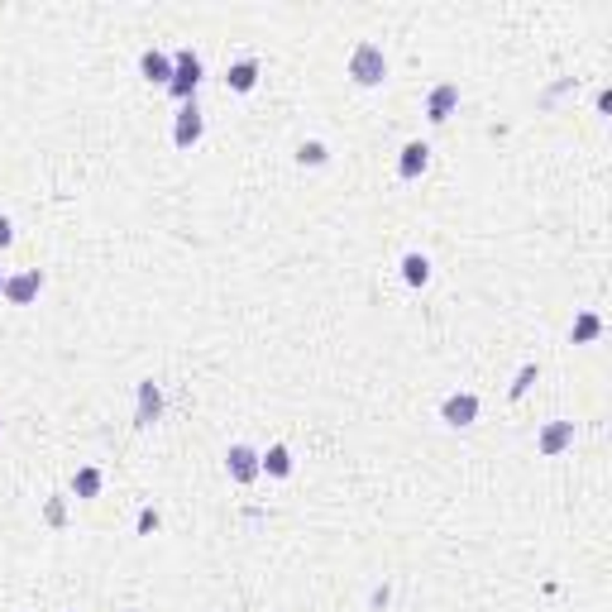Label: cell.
<instances>
[{
  "label": "cell",
  "mask_w": 612,
  "mask_h": 612,
  "mask_svg": "<svg viewBox=\"0 0 612 612\" xmlns=\"http://www.w3.org/2000/svg\"><path fill=\"white\" fill-rule=\"evenodd\" d=\"M536 378H540V368H536V364H521V368H517V378H512V387H507V397H526Z\"/></svg>",
  "instance_id": "18"
},
{
  "label": "cell",
  "mask_w": 612,
  "mask_h": 612,
  "mask_svg": "<svg viewBox=\"0 0 612 612\" xmlns=\"http://www.w3.org/2000/svg\"><path fill=\"white\" fill-rule=\"evenodd\" d=\"M225 87H230V91H253V87H259V58H240V62H230Z\"/></svg>",
  "instance_id": "12"
},
{
  "label": "cell",
  "mask_w": 612,
  "mask_h": 612,
  "mask_svg": "<svg viewBox=\"0 0 612 612\" xmlns=\"http://www.w3.org/2000/svg\"><path fill=\"white\" fill-rule=\"evenodd\" d=\"M569 445H574V421H550V426L536 435V450L546 459H555L559 450H569Z\"/></svg>",
  "instance_id": "10"
},
{
  "label": "cell",
  "mask_w": 612,
  "mask_h": 612,
  "mask_svg": "<svg viewBox=\"0 0 612 612\" xmlns=\"http://www.w3.org/2000/svg\"><path fill=\"white\" fill-rule=\"evenodd\" d=\"M402 282L406 287H426L431 282V259H426V253H402Z\"/></svg>",
  "instance_id": "14"
},
{
  "label": "cell",
  "mask_w": 612,
  "mask_h": 612,
  "mask_svg": "<svg viewBox=\"0 0 612 612\" xmlns=\"http://www.w3.org/2000/svg\"><path fill=\"white\" fill-rule=\"evenodd\" d=\"M0 426H5V421H0Z\"/></svg>",
  "instance_id": "22"
},
{
  "label": "cell",
  "mask_w": 612,
  "mask_h": 612,
  "mask_svg": "<svg viewBox=\"0 0 612 612\" xmlns=\"http://www.w3.org/2000/svg\"><path fill=\"white\" fill-rule=\"evenodd\" d=\"M201 77H206L201 58L192 53V48H177V53H173V81H167V91H173L182 106H186V100H192V91L201 87Z\"/></svg>",
  "instance_id": "2"
},
{
  "label": "cell",
  "mask_w": 612,
  "mask_h": 612,
  "mask_svg": "<svg viewBox=\"0 0 612 612\" xmlns=\"http://www.w3.org/2000/svg\"><path fill=\"white\" fill-rule=\"evenodd\" d=\"M158 416H163V387L153 378H144L139 393H134V421H139V426H153Z\"/></svg>",
  "instance_id": "7"
},
{
  "label": "cell",
  "mask_w": 612,
  "mask_h": 612,
  "mask_svg": "<svg viewBox=\"0 0 612 612\" xmlns=\"http://www.w3.org/2000/svg\"><path fill=\"white\" fill-rule=\"evenodd\" d=\"M440 421L454 426V431L473 426V421H479V397H473V393H450L445 402H440Z\"/></svg>",
  "instance_id": "3"
},
{
  "label": "cell",
  "mask_w": 612,
  "mask_h": 612,
  "mask_svg": "<svg viewBox=\"0 0 612 612\" xmlns=\"http://www.w3.org/2000/svg\"><path fill=\"white\" fill-rule=\"evenodd\" d=\"M14 244V225H10V215H0V249H10Z\"/></svg>",
  "instance_id": "19"
},
{
  "label": "cell",
  "mask_w": 612,
  "mask_h": 612,
  "mask_svg": "<svg viewBox=\"0 0 612 612\" xmlns=\"http://www.w3.org/2000/svg\"><path fill=\"white\" fill-rule=\"evenodd\" d=\"M201 134H206V120H201L196 100H186V106L177 110V120H173V144H177V148H192Z\"/></svg>",
  "instance_id": "6"
},
{
  "label": "cell",
  "mask_w": 612,
  "mask_h": 612,
  "mask_svg": "<svg viewBox=\"0 0 612 612\" xmlns=\"http://www.w3.org/2000/svg\"><path fill=\"white\" fill-rule=\"evenodd\" d=\"M603 335V320L593 316V311H584V316H574V330H569V339L574 345H593V339Z\"/></svg>",
  "instance_id": "16"
},
{
  "label": "cell",
  "mask_w": 612,
  "mask_h": 612,
  "mask_svg": "<svg viewBox=\"0 0 612 612\" xmlns=\"http://www.w3.org/2000/svg\"><path fill=\"white\" fill-rule=\"evenodd\" d=\"M225 473L234 483H253L259 479V450L253 445H230L225 450Z\"/></svg>",
  "instance_id": "5"
},
{
  "label": "cell",
  "mask_w": 612,
  "mask_h": 612,
  "mask_svg": "<svg viewBox=\"0 0 612 612\" xmlns=\"http://www.w3.org/2000/svg\"><path fill=\"white\" fill-rule=\"evenodd\" d=\"M153 526H158V512H153V507H144V512H139V531H153Z\"/></svg>",
  "instance_id": "20"
},
{
  "label": "cell",
  "mask_w": 612,
  "mask_h": 612,
  "mask_svg": "<svg viewBox=\"0 0 612 612\" xmlns=\"http://www.w3.org/2000/svg\"><path fill=\"white\" fill-rule=\"evenodd\" d=\"M39 292H43V273H39V268H24V273L5 278V301L10 306H29Z\"/></svg>",
  "instance_id": "4"
},
{
  "label": "cell",
  "mask_w": 612,
  "mask_h": 612,
  "mask_svg": "<svg viewBox=\"0 0 612 612\" xmlns=\"http://www.w3.org/2000/svg\"><path fill=\"white\" fill-rule=\"evenodd\" d=\"M259 473H268V479H287V473H292V450H287V445H268L259 454Z\"/></svg>",
  "instance_id": "13"
},
{
  "label": "cell",
  "mask_w": 612,
  "mask_h": 612,
  "mask_svg": "<svg viewBox=\"0 0 612 612\" xmlns=\"http://www.w3.org/2000/svg\"><path fill=\"white\" fill-rule=\"evenodd\" d=\"M454 106H459V87H454V81H440V87L426 96V120L431 125H445L450 115H454Z\"/></svg>",
  "instance_id": "8"
},
{
  "label": "cell",
  "mask_w": 612,
  "mask_h": 612,
  "mask_svg": "<svg viewBox=\"0 0 612 612\" xmlns=\"http://www.w3.org/2000/svg\"><path fill=\"white\" fill-rule=\"evenodd\" d=\"M349 77H354V87H383L387 81V58H383V48L378 43H354V53H349Z\"/></svg>",
  "instance_id": "1"
},
{
  "label": "cell",
  "mask_w": 612,
  "mask_h": 612,
  "mask_svg": "<svg viewBox=\"0 0 612 612\" xmlns=\"http://www.w3.org/2000/svg\"><path fill=\"white\" fill-rule=\"evenodd\" d=\"M100 483H106V479H100V469H96V464H87V469H77V473H72V492H77L81 502L100 498Z\"/></svg>",
  "instance_id": "15"
},
{
  "label": "cell",
  "mask_w": 612,
  "mask_h": 612,
  "mask_svg": "<svg viewBox=\"0 0 612 612\" xmlns=\"http://www.w3.org/2000/svg\"><path fill=\"white\" fill-rule=\"evenodd\" d=\"M139 72L148 81H158V87H167V81H173V58H167L163 48H144V53H139Z\"/></svg>",
  "instance_id": "11"
},
{
  "label": "cell",
  "mask_w": 612,
  "mask_h": 612,
  "mask_svg": "<svg viewBox=\"0 0 612 612\" xmlns=\"http://www.w3.org/2000/svg\"><path fill=\"white\" fill-rule=\"evenodd\" d=\"M326 158H330V148L320 144V139H306V144L297 148V163H301V167H320Z\"/></svg>",
  "instance_id": "17"
},
{
  "label": "cell",
  "mask_w": 612,
  "mask_h": 612,
  "mask_svg": "<svg viewBox=\"0 0 612 612\" xmlns=\"http://www.w3.org/2000/svg\"><path fill=\"white\" fill-rule=\"evenodd\" d=\"M426 163H431V144H421V139L402 144V158H397V177H402V182H416L421 173H426Z\"/></svg>",
  "instance_id": "9"
},
{
  "label": "cell",
  "mask_w": 612,
  "mask_h": 612,
  "mask_svg": "<svg viewBox=\"0 0 612 612\" xmlns=\"http://www.w3.org/2000/svg\"><path fill=\"white\" fill-rule=\"evenodd\" d=\"M5 278H10V273H5V268H0V297H5Z\"/></svg>",
  "instance_id": "21"
}]
</instances>
